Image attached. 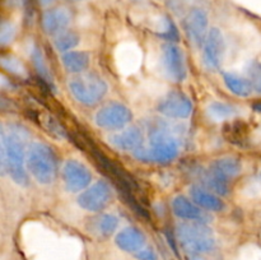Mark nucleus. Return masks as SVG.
<instances>
[{
  "label": "nucleus",
  "instance_id": "nucleus-1",
  "mask_svg": "<svg viewBox=\"0 0 261 260\" xmlns=\"http://www.w3.org/2000/svg\"><path fill=\"white\" fill-rule=\"evenodd\" d=\"M184 127L163 120H153L148 126V144L134 152L142 162L168 163L180 154Z\"/></svg>",
  "mask_w": 261,
  "mask_h": 260
},
{
  "label": "nucleus",
  "instance_id": "nucleus-2",
  "mask_svg": "<svg viewBox=\"0 0 261 260\" xmlns=\"http://www.w3.org/2000/svg\"><path fill=\"white\" fill-rule=\"evenodd\" d=\"M30 134L18 124L3 125L0 130V163L2 171L7 172L15 184L28 185L24 163L28 154Z\"/></svg>",
  "mask_w": 261,
  "mask_h": 260
},
{
  "label": "nucleus",
  "instance_id": "nucleus-3",
  "mask_svg": "<svg viewBox=\"0 0 261 260\" xmlns=\"http://www.w3.org/2000/svg\"><path fill=\"white\" fill-rule=\"evenodd\" d=\"M27 166L40 184L47 185L55 181L58 175V157L53 148L45 143H31L28 147Z\"/></svg>",
  "mask_w": 261,
  "mask_h": 260
},
{
  "label": "nucleus",
  "instance_id": "nucleus-4",
  "mask_svg": "<svg viewBox=\"0 0 261 260\" xmlns=\"http://www.w3.org/2000/svg\"><path fill=\"white\" fill-rule=\"evenodd\" d=\"M176 236L186 254H205L216 246L213 231L201 222H182L176 227Z\"/></svg>",
  "mask_w": 261,
  "mask_h": 260
},
{
  "label": "nucleus",
  "instance_id": "nucleus-5",
  "mask_svg": "<svg viewBox=\"0 0 261 260\" xmlns=\"http://www.w3.org/2000/svg\"><path fill=\"white\" fill-rule=\"evenodd\" d=\"M69 89L76 101L86 106H94L107 93V83L96 73H87L78 75L69 82Z\"/></svg>",
  "mask_w": 261,
  "mask_h": 260
},
{
  "label": "nucleus",
  "instance_id": "nucleus-6",
  "mask_svg": "<svg viewBox=\"0 0 261 260\" xmlns=\"http://www.w3.org/2000/svg\"><path fill=\"white\" fill-rule=\"evenodd\" d=\"M133 120V114L125 105L110 102L97 111L96 124L107 130H117L126 126Z\"/></svg>",
  "mask_w": 261,
  "mask_h": 260
},
{
  "label": "nucleus",
  "instance_id": "nucleus-7",
  "mask_svg": "<svg viewBox=\"0 0 261 260\" xmlns=\"http://www.w3.org/2000/svg\"><path fill=\"white\" fill-rule=\"evenodd\" d=\"M208 14L201 8H191L185 14L182 20L184 30H185L186 36L196 47H201L204 45L208 36Z\"/></svg>",
  "mask_w": 261,
  "mask_h": 260
},
{
  "label": "nucleus",
  "instance_id": "nucleus-8",
  "mask_svg": "<svg viewBox=\"0 0 261 260\" xmlns=\"http://www.w3.org/2000/svg\"><path fill=\"white\" fill-rule=\"evenodd\" d=\"M112 199V189L109 183L101 180L86 189L79 195L78 204L88 212H102L109 206Z\"/></svg>",
  "mask_w": 261,
  "mask_h": 260
},
{
  "label": "nucleus",
  "instance_id": "nucleus-9",
  "mask_svg": "<svg viewBox=\"0 0 261 260\" xmlns=\"http://www.w3.org/2000/svg\"><path fill=\"white\" fill-rule=\"evenodd\" d=\"M203 47V63L205 68L212 71L218 70L223 63L226 50L223 33L219 28H211Z\"/></svg>",
  "mask_w": 261,
  "mask_h": 260
},
{
  "label": "nucleus",
  "instance_id": "nucleus-10",
  "mask_svg": "<svg viewBox=\"0 0 261 260\" xmlns=\"http://www.w3.org/2000/svg\"><path fill=\"white\" fill-rule=\"evenodd\" d=\"M158 111L170 119H188L193 112V103L182 92L171 91L160 101Z\"/></svg>",
  "mask_w": 261,
  "mask_h": 260
},
{
  "label": "nucleus",
  "instance_id": "nucleus-11",
  "mask_svg": "<svg viewBox=\"0 0 261 260\" xmlns=\"http://www.w3.org/2000/svg\"><path fill=\"white\" fill-rule=\"evenodd\" d=\"M162 63L166 74L173 82H184L188 75L185 55L182 50L175 43H168L163 47Z\"/></svg>",
  "mask_w": 261,
  "mask_h": 260
},
{
  "label": "nucleus",
  "instance_id": "nucleus-12",
  "mask_svg": "<svg viewBox=\"0 0 261 260\" xmlns=\"http://www.w3.org/2000/svg\"><path fill=\"white\" fill-rule=\"evenodd\" d=\"M63 180L66 190L70 193H78L91 184L92 175L88 167L83 163L76 160H69L63 167Z\"/></svg>",
  "mask_w": 261,
  "mask_h": 260
},
{
  "label": "nucleus",
  "instance_id": "nucleus-13",
  "mask_svg": "<svg viewBox=\"0 0 261 260\" xmlns=\"http://www.w3.org/2000/svg\"><path fill=\"white\" fill-rule=\"evenodd\" d=\"M172 211L175 216L178 218L186 219L191 222H201V223H209L212 221V216L206 213L201 206L194 201L189 200L184 195H177L172 200Z\"/></svg>",
  "mask_w": 261,
  "mask_h": 260
},
{
  "label": "nucleus",
  "instance_id": "nucleus-14",
  "mask_svg": "<svg viewBox=\"0 0 261 260\" xmlns=\"http://www.w3.org/2000/svg\"><path fill=\"white\" fill-rule=\"evenodd\" d=\"M70 20V12L66 8H51L42 14V28L48 36H58L66 31Z\"/></svg>",
  "mask_w": 261,
  "mask_h": 260
},
{
  "label": "nucleus",
  "instance_id": "nucleus-15",
  "mask_svg": "<svg viewBox=\"0 0 261 260\" xmlns=\"http://www.w3.org/2000/svg\"><path fill=\"white\" fill-rule=\"evenodd\" d=\"M143 140H144V135H143L142 129L138 126L126 127L125 130L115 133L110 138V142L115 148L120 150H130V152L139 149L143 145Z\"/></svg>",
  "mask_w": 261,
  "mask_h": 260
},
{
  "label": "nucleus",
  "instance_id": "nucleus-16",
  "mask_svg": "<svg viewBox=\"0 0 261 260\" xmlns=\"http://www.w3.org/2000/svg\"><path fill=\"white\" fill-rule=\"evenodd\" d=\"M115 242L121 249L126 252H137L143 249L145 244V236L139 228L135 227H126L121 229L115 237Z\"/></svg>",
  "mask_w": 261,
  "mask_h": 260
},
{
  "label": "nucleus",
  "instance_id": "nucleus-17",
  "mask_svg": "<svg viewBox=\"0 0 261 260\" xmlns=\"http://www.w3.org/2000/svg\"><path fill=\"white\" fill-rule=\"evenodd\" d=\"M209 170H211L214 175H217L218 177L223 178V180L228 181L229 183L231 178L240 175V172H241L242 170V165L241 161H240L239 158L223 157L214 161L211 165V167H209Z\"/></svg>",
  "mask_w": 261,
  "mask_h": 260
},
{
  "label": "nucleus",
  "instance_id": "nucleus-18",
  "mask_svg": "<svg viewBox=\"0 0 261 260\" xmlns=\"http://www.w3.org/2000/svg\"><path fill=\"white\" fill-rule=\"evenodd\" d=\"M190 195L194 203H196L199 206H201L203 209H206V211L221 212L224 209L223 201L218 196L206 191L201 186H191Z\"/></svg>",
  "mask_w": 261,
  "mask_h": 260
},
{
  "label": "nucleus",
  "instance_id": "nucleus-19",
  "mask_svg": "<svg viewBox=\"0 0 261 260\" xmlns=\"http://www.w3.org/2000/svg\"><path fill=\"white\" fill-rule=\"evenodd\" d=\"M223 137L232 144L245 145L249 140V126L240 120L229 121L223 126Z\"/></svg>",
  "mask_w": 261,
  "mask_h": 260
},
{
  "label": "nucleus",
  "instance_id": "nucleus-20",
  "mask_svg": "<svg viewBox=\"0 0 261 260\" xmlns=\"http://www.w3.org/2000/svg\"><path fill=\"white\" fill-rule=\"evenodd\" d=\"M89 231L99 237H109L116 231L119 219L114 214H99L91 221Z\"/></svg>",
  "mask_w": 261,
  "mask_h": 260
},
{
  "label": "nucleus",
  "instance_id": "nucleus-21",
  "mask_svg": "<svg viewBox=\"0 0 261 260\" xmlns=\"http://www.w3.org/2000/svg\"><path fill=\"white\" fill-rule=\"evenodd\" d=\"M61 61L69 73L79 74L89 66L91 56L86 51H68L63 55Z\"/></svg>",
  "mask_w": 261,
  "mask_h": 260
},
{
  "label": "nucleus",
  "instance_id": "nucleus-22",
  "mask_svg": "<svg viewBox=\"0 0 261 260\" xmlns=\"http://www.w3.org/2000/svg\"><path fill=\"white\" fill-rule=\"evenodd\" d=\"M223 79L229 91L240 97H249L251 92L254 91L249 79L237 73L226 71V73H223Z\"/></svg>",
  "mask_w": 261,
  "mask_h": 260
},
{
  "label": "nucleus",
  "instance_id": "nucleus-23",
  "mask_svg": "<svg viewBox=\"0 0 261 260\" xmlns=\"http://www.w3.org/2000/svg\"><path fill=\"white\" fill-rule=\"evenodd\" d=\"M31 59H32L33 66H35L36 71L38 74V78L42 79L46 84L50 86V88L54 89L53 76L50 74V69H48L47 63H46L42 50H40V47H37V46H33L32 50H31Z\"/></svg>",
  "mask_w": 261,
  "mask_h": 260
},
{
  "label": "nucleus",
  "instance_id": "nucleus-24",
  "mask_svg": "<svg viewBox=\"0 0 261 260\" xmlns=\"http://www.w3.org/2000/svg\"><path fill=\"white\" fill-rule=\"evenodd\" d=\"M35 119L38 120V124H40L51 137L56 138V139H64V138H66V130L64 129L63 125H61L55 117L51 116L50 114L36 112Z\"/></svg>",
  "mask_w": 261,
  "mask_h": 260
},
{
  "label": "nucleus",
  "instance_id": "nucleus-25",
  "mask_svg": "<svg viewBox=\"0 0 261 260\" xmlns=\"http://www.w3.org/2000/svg\"><path fill=\"white\" fill-rule=\"evenodd\" d=\"M200 176L201 183L205 184L209 189H212L213 191H216L219 195H228L229 193V183L228 181L223 180V178L218 177L217 175H214L211 170H200L199 172Z\"/></svg>",
  "mask_w": 261,
  "mask_h": 260
},
{
  "label": "nucleus",
  "instance_id": "nucleus-26",
  "mask_svg": "<svg viewBox=\"0 0 261 260\" xmlns=\"http://www.w3.org/2000/svg\"><path fill=\"white\" fill-rule=\"evenodd\" d=\"M206 111H208L211 119L216 120V121H223V120H228L236 115V107L229 103L216 101L209 105Z\"/></svg>",
  "mask_w": 261,
  "mask_h": 260
},
{
  "label": "nucleus",
  "instance_id": "nucleus-27",
  "mask_svg": "<svg viewBox=\"0 0 261 260\" xmlns=\"http://www.w3.org/2000/svg\"><path fill=\"white\" fill-rule=\"evenodd\" d=\"M79 35L74 31H64L55 38V47L60 53H68L79 43Z\"/></svg>",
  "mask_w": 261,
  "mask_h": 260
},
{
  "label": "nucleus",
  "instance_id": "nucleus-28",
  "mask_svg": "<svg viewBox=\"0 0 261 260\" xmlns=\"http://www.w3.org/2000/svg\"><path fill=\"white\" fill-rule=\"evenodd\" d=\"M246 78L251 83L252 89L261 93V63L257 60H251L246 65Z\"/></svg>",
  "mask_w": 261,
  "mask_h": 260
},
{
  "label": "nucleus",
  "instance_id": "nucleus-29",
  "mask_svg": "<svg viewBox=\"0 0 261 260\" xmlns=\"http://www.w3.org/2000/svg\"><path fill=\"white\" fill-rule=\"evenodd\" d=\"M2 66L3 69L9 71L10 74H14V75H18V76L27 75V70H25L22 61H19L15 56L13 55H3Z\"/></svg>",
  "mask_w": 261,
  "mask_h": 260
},
{
  "label": "nucleus",
  "instance_id": "nucleus-30",
  "mask_svg": "<svg viewBox=\"0 0 261 260\" xmlns=\"http://www.w3.org/2000/svg\"><path fill=\"white\" fill-rule=\"evenodd\" d=\"M158 36L162 38H165V40L171 41V43L177 42V41L180 40V32H178L175 22H173V20L168 17L165 18V23H163V31L161 33H158Z\"/></svg>",
  "mask_w": 261,
  "mask_h": 260
},
{
  "label": "nucleus",
  "instance_id": "nucleus-31",
  "mask_svg": "<svg viewBox=\"0 0 261 260\" xmlns=\"http://www.w3.org/2000/svg\"><path fill=\"white\" fill-rule=\"evenodd\" d=\"M194 0H166L167 7L176 14H182L188 13L191 9L190 5L193 4Z\"/></svg>",
  "mask_w": 261,
  "mask_h": 260
},
{
  "label": "nucleus",
  "instance_id": "nucleus-32",
  "mask_svg": "<svg viewBox=\"0 0 261 260\" xmlns=\"http://www.w3.org/2000/svg\"><path fill=\"white\" fill-rule=\"evenodd\" d=\"M15 36V27L10 22H3L2 30H0V42L2 45L12 42Z\"/></svg>",
  "mask_w": 261,
  "mask_h": 260
},
{
  "label": "nucleus",
  "instance_id": "nucleus-33",
  "mask_svg": "<svg viewBox=\"0 0 261 260\" xmlns=\"http://www.w3.org/2000/svg\"><path fill=\"white\" fill-rule=\"evenodd\" d=\"M135 257L138 260H157V254L150 247H143L135 252Z\"/></svg>",
  "mask_w": 261,
  "mask_h": 260
},
{
  "label": "nucleus",
  "instance_id": "nucleus-34",
  "mask_svg": "<svg viewBox=\"0 0 261 260\" xmlns=\"http://www.w3.org/2000/svg\"><path fill=\"white\" fill-rule=\"evenodd\" d=\"M22 3L23 5H24L25 17H27V19H32L33 13H35V8H33V3H35V0H22Z\"/></svg>",
  "mask_w": 261,
  "mask_h": 260
},
{
  "label": "nucleus",
  "instance_id": "nucleus-35",
  "mask_svg": "<svg viewBox=\"0 0 261 260\" xmlns=\"http://www.w3.org/2000/svg\"><path fill=\"white\" fill-rule=\"evenodd\" d=\"M165 235H166V239H167L168 244H170L171 249H172V251L175 252V255H176V256H178V250H177V246H176L175 236H173L172 231H170V229H166Z\"/></svg>",
  "mask_w": 261,
  "mask_h": 260
},
{
  "label": "nucleus",
  "instance_id": "nucleus-36",
  "mask_svg": "<svg viewBox=\"0 0 261 260\" xmlns=\"http://www.w3.org/2000/svg\"><path fill=\"white\" fill-rule=\"evenodd\" d=\"M186 260H205L201 257L199 254H188L186 255Z\"/></svg>",
  "mask_w": 261,
  "mask_h": 260
},
{
  "label": "nucleus",
  "instance_id": "nucleus-37",
  "mask_svg": "<svg viewBox=\"0 0 261 260\" xmlns=\"http://www.w3.org/2000/svg\"><path fill=\"white\" fill-rule=\"evenodd\" d=\"M54 2H55V0H38V3H40L42 7H48V5L53 4Z\"/></svg>",
  "mask_w": 261,
  "mask_h": 260
},
{
  "label": "nucleus",
  "instance_id": "nucleus-38",
  "mask_svg": "<svg viewBox=\"0 0 261 260\" xmlns=\"http://www.w3.org/2000/svg\"><path fill=\"white\" fill-rule=\"evenodd\" d=\"M252 109H254L256 112H261V101L255 102V103L252 105Z\"/></svg>",
  "mask_w": 261,
  "mask_h": 260
},
{
  "label": "nucleus",
  "instance_id": "nucleus-39",
  "mask_svg": "<svg viewBox=\"0 0 261 260\" xmlns=\"http://www.w3.org/2000/svg\"><path fill=\"white\" fill-rule=\"evenodd\" d=\"M5 2H7L8 4L10 5V7H15V5L19 4V3L22 2V0H5Z\"/></svg>",
  "mask_w": 261,
  "mask_h": 260
},
{
  "label": "nucleus",
  "instance_id": "nucleus-40",
  "mask_svg": "<svg viewBox=\"0 0 261 260\" xmlns=\"http://www.w3.org/2000/svg\"><path fill=\"white\" fill-rule=\"evenodd\" d=\"M71 2H82V0H71Z\"/></svg>",
  "mask_w": 261,
  "mask_h": 260
}]
</instances>
